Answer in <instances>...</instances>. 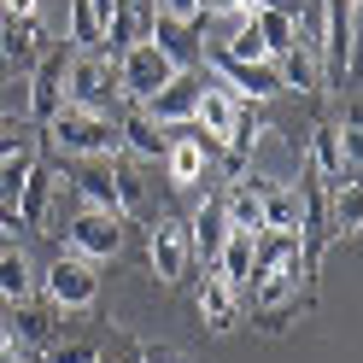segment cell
<instances>
[{
    "label": "cell",
    "mask_w": 363,
    "mask_h": 363,
    "mask_svg": "<svg viewBox=\"0 0 363 363\" xmlns=\"http://www.w3.org/2000/svg\"><path fill=\"white\" fill-rule=\"evenodd\" d=\"M41 135H48V147L65 152V158H118L123 152L118 111H88V106H71V100L41 123Z\"/></svg>",
    "instance_id": "obj_1"
},
{
    "label": "cell",
    "mask_w": 363,
    "mask_h": 363,
    "mask_svg": "<svg viewBox=\"0 0 363 363\" xmlns=\"http://www.w3.org/2000/svg\"><path fill=\"white\" fill-rule=\"evenodd\" d=\"M65 100L88 106V111H118V65H111L100 48H71V65H65Z\"/></svg>",
    "instance_id": "obj_2"
},
{
    "label": "cell",
    "mask_w": 363,
    "mask_h": 363,
    "mask_svg": "<svg viewBox=\"0 0 363 363\" xmlns=\"http://www.w3.org/2000/svg\"><path fill=\"white\" fill-rule=\"evenodd\" d=\"M223 158V141H211V135H199V123H176L170 129V147H164V176L170 188H199V182L211 176V164Z\"/></svg>",
    "instance_id": "obj_3"
},
{
    "label": "cell",
    "mask_w": 363,
    "mask_h": 363,
    "mask_svg": "<svg viewBox=\"0 0 363 363\" xmlns=\"http://www.w3.org/2000/svg\"><path fill=\"white\" fill-rule=\"evenodd\" d=\"M111 65H118V100H123V106H147L158 88L176 77V65L158 53L152 41H135V48H123Z\"/></svg>",
    "instance_id": "obj_4"
},
{
    "label": "cell",
    "mask_w": 363,
    "mask_h": 363,
    "mask_svg": "<svg viewBox=\"0 0 363 363\" xmlns=\"http://www.w3.org/2000/svg\"><path fill=\"white\" fill-rule=\"evenodd\" d=\"M41 299H53L59 311H88L100 299V276L94 264L77 258V252H59L48 269H41Z\"/></svg>",
    "instance_id": "obj_5"
},
{
    "label": "cell",
    "mask_w": 363,
    "mask_h": 363,
    "mask_svg": "<svg viewBox=\"0 0 363 363\" xmlns=\"http://www.w3.org/2000/svg\"><path fill=\"white\" fill-rule=\"evenodd\" d=\"M147 269L164 287H176L194 269V240H188V217H158L147 229Z\"/></svg>",
    "instance_id": "obj_6"
},
{
    "label": "cell",
    "mask_w": 363,
    "mask_h": 363,
    "mask_svg": "<svg viewBox=\"0 0 363 363\" xmlns=\"http://www.w3.org/2000/svg\"><path fill=\"white\" fill-rule=\"evenodd\" d=\"M323 77H352L357 53V0H323Z\"/></svg>",
    "instance_id": "obj_7"
},
{
    "label": "cell",
    "mask_w": 363,
    "mask_h": 363,
    "mask_svg": "<svg viewBox=\"0 0 363 363\" xmlns=\"http://www.w3.org/2000/svg\"><path fill=\"white\" fill-rule=\"evenodd\" d=\"M65 246H71L77 258L88 264H106V258H118V246H123V217H111V211H82L65 223Z\"/></svg>",
    "instance_id": "obj_8"
},
{
    "label": "cell",
    "mask_w": 363,
    "mask_h": 363,
    "mask_svg": "<svg viewBox=\"0 0 363 363\" xmlns=\"http://www.w3.org/2000/svg\"><path fill=\"white\" fill-rule=\"evenodd\" d=\"M65 65H71V41H65V48H48L35 59V71H30V118L35 123H48L65 106Z\"/></svg>",
    "instance_id": "obj_9"
},
{
    "label": "cell",
    "mask_w": 363,
    "mask_h": 363,
    "mask_svg": "<svg viewBox=\"0 0 363 363\" xmlns=\"http://www.w3.org/2000/svg\"><path fill=\"white\" fill-rule=\"evenodd\" d=\"M199 88H206V77L199 71H176L158 94L147 100V118L158 129H176V123H194V106H199Z\"/></svg>",
    "instance_id": "obj_10"
},
{
    "label": "cell",
    "mask_w": 363,
    "mask_h": 363,
    "mask_svg": "<svg viewBox=\"0 0 363 363\" xmlns=\"http://www.w3.org/2000/svg\"><path fill=\"white\" fill-rule=\"evenodd\" d=\"M211 77L229 88L235 100H269L281 94V77H276V59H258V65H235V59H217L211 53Z\"/></svg>",
    "instance_id": "obj_11"
},
{
    "label": "cell",
    "mask_w": 363,
    "mask_h": 363,
    "mask_svg": "<svg viewBox=\"0 0 363 363\" xmlns=\"http://www.w3.org/2000/svg\"><path fill=\"white\" fill-rule=\"evenodd\" d=\"M53 194H59V176H53V164L35 158V170L24 176V188H18V199H12L18 229H35L41 235V223H48V211H53Z\"/></svg>",
    "instance_id": "obj_12"
},
{
    "label": "cell",
    "mask_w": 363,
    "mask_h": 363,
    "mask_svg": "<svg viewBox=\"0 0 363 363\" xmlns=\"http://www.w3.org/2000/svg\"><path fill=\"white\" fill-rule=\"evenodd\" d=\"M199 35H206L199 24H176V18H164V12H158L147 41H152V48L176 65V71H199V53H206V48H199Z\"/></svg>",
    "instance_id": "obj_13"
},
{
    "label": "cell",
    "mask_w": 363,
    "mask_h": 363,
    "mask_svg": "<svg viewBox=\"0 0 363 363\" xmlns=\"http://www.w3.org/2000/svg\"><path fill=\"white\" fill-rule=\"evenodd\" d=\"M276 77H281V88H299V94H323V53H316V41L311 35H299L287 53H276Z\"/></svg>",
    "instance_id": "obj_14"
},
{
    "label": "cell",
    "mask_w": 363,
    "mask_h": 363,
    "mask_svg": "<svg viewBox=\"0 0 363 363\" xmlns=\"http://www.w3.org/2000/svg\"><path fill=\"white\" fill-rule=\"evenodd\" d=\"M206 77V88H199V106H194V123H199V135H211V141H229V129H235V111H240V100L223 88L211 71H199Z\"/></svg>",
    "instance_id": "obj_15"
},
{
    "label": "cell",
    "mask_w": 363,
    "mask_h": 363,
    "mask_svg": "<svg viewBox=\"0 0 363 363\" xmlns=\"http://www.w3.org/2000/svg\"><path fill=\"white\" fill-rule=\"evenodd\" d=\"M71 188L82 199V211H111L118 217V164H111V158H82Z\"/></svg>",
    "instance_id": "obj_16"
},
{
    "label": "cell",
    "mask_w": 363,
    "mask_h": 363,
    "mask_svg": "<svg viewBox=\"0 0 363 363\" xmlns=\"http://www.w3.org/2000/svg\"><path fill=\"white\" fill-rule=\"evenodd\" d=\"M194 305H199V323H206L211 334H229V328L240 323V293H235L229 281H223L217 269H211L206 281H199V293H194Z\"/></svg>",
    "instance_id": "obj_17"
},
{
    "label": "cell",
    "mask_w": 363,
    "mask_h": 363,
    "mask_svg": "<svg viewBox=\"0 0 363 363\" xmlns=\"http://www.w3.org/2000/svg\"><path fill=\"white\" fill-rule=\"evenodd\" d=\"M35 287H41L35 258H30L18 240H6V246H0V299H6V305H24V299H35Z\"/></svg>",
    "instance_id": "obj_18"
},
{
    "label": "cell",
    "mask_w": 363,
    "mask_h": 363,
    "mask_svg": "<svg viewBox=\"0 0 363 363\" xmlns=\"http://www.w3.org/2000/svg\"><path fill=\"white\" fill-rule=\"evenodd\" d=\"M323 199H328V211H323V235L352 240V235L363 229V188H357V182H334V188H323Z\"/></svg>",
    "instance_id": "obj_19"
},
{
    "label": "cell",
    "mask_w": 363,
    "mask_h": 363,
    "mask_svg": "<svg viewBox=\"0 0 363 363\" xmlns=\"http://www.w3.org/2000/svg\"><path fill=\"white\" fill-rule=\"evenodd\" d=\"M223 235H229L223 199H217V194H206V199H199V211L188 217V240H194V258H199V264H217V246H223Z\"/></svg>",
    "instance_id": "obj_20"
},
{
    "label": "cell",
    "mask_w": 363,
    "mask_h": 363,
    "mask_svg": "<svg viewBox=\"0 0 363 363\" xmlns=\"http://www.w3.org/2000/svg\"><path fill=\"white\" fill-rule=\"evenodd\" d=\"M118 135H123V147L141 152V158H164V147H170V129H158L147 118V106H118Z\"/></svg>",
    "instance_id": "obj_21"
},
{
    "label": "cell",
    "mask_w": 363,
    "mask_h": 363,
    "mask_svg": "<svg viewBox=\"0 0 363 363\" xmlns=\"http://www.w3.org/2000/svg\"><path fill=\"white\" fill-rule=\"evenodd\" d=\"M211 269H217L235 293H246V281H252V235L229 229V235H223V246H217V264H211Z\"/></svg>",
    "instance_id": "obj_22"
},
{
    "label": "cell",
    "mask_w": 363,
    "mask_h": 363,
    "mask_svg": "<svg viewBox=\"0 0 363 363\" xmlns=\"http://www.w3.org/2000/svg\"><path fill=\"white\" fill-rule=\"evenodd\" d=\"M264 229H293V235H305L299 188H287V182H264Z\"/></svg>",
    "instance_id": "obj_23"
},
{
    "label": "cell",
    "mask_w": 363,
    "mask_h": 363,
    "mask_svg": "<svg viewBox=\"0 0 363 363\" xmlns=\"http://www.w3.org/2000/svg\"><path fill=\"white\" fill-rule=\"evenodd\" d=\"M252 30H258V41H264V53L276 59V53H287L293 41L305 35V18H287V12H269V6H258V12H252Z\"/></svg>",
    "instance_id": "obj_24"
},
{
    "label": "cell",
    "mask_w": 363,
    "mask_h": 363,
    "mask_svg": "<svg viewBox=\"0 0 363 363\" xmlns=\"http://www.w3.org/2000/svg\"><path fill=\"white\" fill-rule=\"evenodd\" d=\"M53 316H59L53 299H24L18 305V334L12 340H24V346H53Z\"/></svg>",
    "instance_id": "obj_25"
},
{
    "label": "cell",
    "mask_w": 363,
    "mask_h": 363,
    "mask_svg": "<svg viewBox=\"0 0 363 363\" xmlns=\"http://www.w3.org/2000/svg\"><path fill=\"white\" fill-rule=\"evenodd\" d=\"M217 59H235V65H258V59H269V53H264V41H258V30H252V18L229 24V35H223Z\"/></svg>",
    "instance_id": "obj_26"
},
{
    "label": "cell",
    "mask_w": 363,
    "mask_h": 363,
    "mask_svg": "<svg viewBox=\"0 0 363 363\" xmlns=\"http://www.w3.org/2000/svg\"><path fill=\"white\" fill-rule=\"evenodd\" d=\"M30 170H35V147H24V152H12L6 164H0V199H6V206L18 199V188H24V176H30Z\"/></svg>",
    "instance_id": "obj_27"
},
{
    "label": "cell",
    "mask_w": 363,
    "mask_h": 363,
    "mask_svg": "<svg viewBox=\"0 0 363 363\" xmlns=\"http://www.w3.org/2000/svg\"><path fill=\"white\" fill-rule=\"evenodd\" d=\"M48 363H100V346H88V340H71V346H48Z\"/></svg>",
    "instance_id": "obj_28"
},
{
    "label": "cell",
    "mask_w": 363,
    "mask_h": 363,
    "mask_svg": "<svg viewBox=\"0 0 363 363\" xmlns=\"http://www.w3.org/2000/svg\"><path fill=\"white\" fill-rule=\"evenodd\" d=\"M158 12L176 18V24H199L206 30V0H158Z\"/></svg>",
    "instance_id": "obj_29"
},
{
    "label": "cell",
    "mask_w": 363,
    "mask_h": 363,
    "mask_svg": "<svg viewBox=\"0 0 363 363\" xmlns=\"http://www.w3.org/2000/svg\"><path fill=\"white\" fill-rule=\"evenodd\" d=\"M24 147H30V135H24V129H18V123H0V164H6L12 152H24Z\"/></svg>",
    "instance_id": "obj_30"
},
{
    "label": "cell",
    "mask_w": 363,
    "mask_h": 363,
    "mask_svg": "<svg viewBox=\"0 0 363 363\" xmlns=\"http://www.w3.org/2000/svg\"><path fill=\"white\" fill-rule=\"evenodd\" d=\"M82 6H88V18L100 24V41H106V24L118 18V6H123V0H82Z\"/></svg>",
    "instance_id": "obj_31"
},
{
    "label": "cell",
    "mask_w": 363,
    "mask_h": 363,
    "mask_svg": "<svg viewBox=\"0 0 363 363\" xmlns=\"http://www.w3.org/2000/svg\"><path fill=\"white\" fill-rule=\"evenodd\" d=\"M0 363H30V346L12 340V334H0Z\"/></svg>",
    "instance_id": "obj_32"
},
{
    "label": "cell",
    "mask_w": 363,
    "mask_h": 363,
    "mask_svg": "<svg viewBox=\"0 0 363 363\" xmlns=\"http://www.w3.org/2000/svg\"><path fill=\"white\" fill-rule=\"evenodd\" d=\"M0 18H41V0H0Z\"/></svg>",
    "instance_id": "obj_33"
},
{
    "label": "cell",
    "mask_w": 363,
    "mask_h": 363,
    "mask_svg": "<svg viewBox=\"0 0 363 363\" xmlns=\"http://www.w3.org/2000/svg\"><path fill=\"white\" fill-rule=\"evenodd\" d=\"M269 12H287V18H305V0H264Z\"/></svg>",
    "instance_id": "obj_34"
},
{
    "label": "cell",
    "mask_w": 363,
    "mask_h": 363,
    "mask_svg": "<svg viewBox=\"0 0 363 363\" xmlns=\"http://www.w3.org/2000/svg\"><path fill=\"white\" fill-rule=\"evenodd\" d=\"M6 71H12V65H6V59H0V82H6Z\"/></svg>",
    "instance_id": "obj_35"
},
{
    "label": "cell",
    "mask_w": 363,
    "mask_h": 363,
    "mask_svg": "<svg viewBox=\"0 0 363 363\" xmlns=\"http://www.w3.org/2000/svg\"><path fill=\"white\" fill-rule=\"evenodd\" d=\"M147 363H164V357H158V352H147Z\"/></svg>",
    "instance_id": "obj_36"
}]
</instances>
